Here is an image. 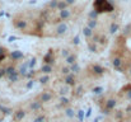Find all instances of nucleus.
Wrapping results in <instances>:
<instances>
[{"label": "nucleus", "instance_id": "obj_1", "mask_svg": "<svg viewBox=\"0 0 131 122\" xmlns=\"http://www.w3.org/2000/svg\"><path fill=\"white\" fill-rule=\"evenodd\" d=\"M94 10L97 13H103V12H112L113 5L108 0H95L94 1Z\"/></svg>", "mask_w": 131, "mask_h": 122}, {"label": "nucleus", "instance_id": "obj_2", "mask_svg": "<svg viewBox=\"0 0 131 122\" xmlns=\"http://www.w3.org/2000/svg\"><path fill=\"white\" fill-rule=\"evenodd\" d=\"M70 15H71V13H70V10L69 9H64V10H60V17L65 20V19H68V18H70Z\"/></svg>", "mask_w": 131, "mask_h": 122}, {"label": "nucleus", "instance_id": "obj_3", "mask_svg": "<svg viewBox=\"0 0 131 122\" xmlns=\"http://www.w3.org/2000/svg\"><path fill=\"white\" fill-rule=\"evenodd\" d=\"M66 29H68V27H66V24H64V23H60L59 26H57V35H62V33H65L66 32Z\"/></svg>", "mask_w": 131, "mask_h": 122}, {"label": "nucleus", "instance_id": "obj_4", "mask_svg": "<svg viewBox=\"0 0 131 122\" xmlns=\"http://www.w3.org/2000/svg\"><path fill=\"white\" fill-rule=\"evenodd\" d=\"M69 4L66 3V1H59V5H57V9L59 10H64L65 8H66Z\"/></svg>", "mask_w": 131, "mask_h": 122}, {"label": "nucleus", "instance_id": "obj_5", "mask_svg": "<svg viewBox=\"0 0 131 122\" xmlns=\"http://www.w3.org/2000/svg\"><path fill=\"white\" fill-rule=\"evenodd\" d=\"M51 57H52V51H50L46 56H45V62L46 64H51Z\"/></svg>", "mask_w": 131, "mask_h": 122}, {"label": "nucleus", "instance_id": "obj_6", "mask_svg": "<svg viewBox=\"0 0 131 122\" xmlns=\"http://www.w3.org/2000/svg\"><path fill=\"white\" fill-rule=\"evenodd\" d=\"M12 57L13 59H19V57H23V55H22V52H19V51H14L12 53Z\"/></svg>", "mask_w": 131, "mask_h": 122}, {"label": "nucleus", "instance_id": "obj_7", "mask_svg": "<svg viewBox=\"0 0 131 122\" xmlns=\"http://www.w3.org/2000/svg\"><path fill=\"white\" fill-rule=\"evenodd\" d=\"M84 35H85L87 37L92 36V28H90V27H85V28H84Z\"/></svg>", "mask_w": 131, "mask_h": 122}, {"label": "nucleus", "instance_id": "obj_8", "mask_svg": "<svg viewBox=\"0 0 131 122\" xmlns=\"http://www.w3.org/2000/svg\"><path fill=\"white\" fill-rule=\"evenodd\" d=\"M42 71H43V73H51V65L42 66Z\"/></svg>", "mask_w": 131, "mask_h": 122}, {"label": "nucleus", "instance_id": "obj_9", "mask_svg": "<svg viewBox=\"0 0 131 122\" xmlns=\"http://www.w3.org/2000/svg\"><path fill=\"white\" fill-rule=\"evenodd\" d=\"M50 99H51V94H47V93L42 94V101H43V102H46V101H50Z\"/></svg>", "mask_w": 131, "mask_h": 122}, {"label": "nucleus", "instance_id": "obj_10", "mask_svg": "<svg viewBox=\"0 0 131 122\" xmlns=\"http://www.w3.org/2000/svg\"><path fill=\"white\" fill-rule=\"evenodd\" d=\"M120 65H121V60H120V59H115V60H113V66L118 69Z\"/></svg>", "mask_w": 131, "mask_h": 122}, {"label": "nucleus", "instance_id": "obj_11", "mask_svg": "<svg viewBox=\"0 0 131 122\" xmlns=\"http://www.w3.org/2000/svg\"><path fill=\"white\" fill-rule=\"evenodd\" d=\"M23 116H24V113L22 112V111H18V113L15 115V120H20V118H23Z\"/></svg>", "mask_w": 131, "mask_h": 122}, {"label": "nucleus", "instance_id": "obj_12", "mask_svg": "<svg viewBox=\"0 0 131 122\" xmlns=\"http://www.w3.org/2000/svg\"><path fill=\"white\" fill-rule=\"evenodd\" d=\"M66 61H68L69 64H74V62H75V56H73V55H71V56H69V57L66 59Z\"/></svg>", "mask_w": 131, "mask_h": 122}, {"label": "nucleus", "instance_id": "obj_13", "mask_svg": "<svg viewBox=\"0 0 131 122\" xmlns=\"http://www.w3.org/2000/svg\"><path fill=\"white\" fill-rule=\"evenodd\" d=\"M117 29H118V26H117V24H115V23H113V24H112V26H111V32H112V33H115V32H116V31H117Z\"/></svg>", "mask_w": 131, "mask_h": 122}, {"label": "nucleus", "instance_id": "obj_14", "mask_svg": "<svg viewBox=\"0 0 131 122\" xmlns=\"http://www.w3.org/2000/svg\"><path fill=\"white\" fill-rule=\"evenodd\" d=\"M107 107H108V108H112V107H115V101H108Z\"/></svg>", "mask_w": 131, "mask_h": 122}, {"label": "nucleus", "instance_id": "obj_15", "mask_svg": "<svg viewBox=\"0 0 131 122\" xmlns=\"http://www.w3.org/2000/svg\"><path fill=\"white\" fill-rule=\"evenodd\" d=\"M89 27H90V28H93V27H95V20H93V19H92V20L89 22Z\"/></svg>", "mask_w": 131, "mask_h": 122}, {"label": "nucleus", "instance_id": "obj_16", "mask_svg": "<svg viewBox=\"0 0 131 122\" xmlns=\"http://www.w3.org/2000/svg\"><path fill=\"white\" fill-rule=\"evenodd\" d=\"M66 83H68V84H73V83H74V81H73V76H69V78H68V79H66Z\"/></svg>", "mask_w": 131, "mask_h": 122}, {"label": "nucleus", "instance_id": "obj_17", "mask_svg": "<svg viewBox=\"0 0 131 122\" xmlns=\"http://www.w3.org/2000/svg\"><path fill=\"white\" fill-rule=\"evenodd\" d=\"M94 93H97V94L102 93V88H95V89H94Z\"/></svg>", "mask_w": 131, "mask_h": 122}, {"label": "nucleus", "instance_id": "obj_18", "mask_svg": "<svg viewBox=\"0 0 131 122\" xmlns=\"http://www.w3.org/2000/svg\"><path fill=\"white\" fill-rule=\"evenodd\" d=\"M74 70H76V71L79 70V66L76 65V64H75V65H73V71H74Z\"/></svg>", "mask_w": 131, "mask_h": 122}, {"label": "nucleus", "instance_id": "obj_19", "mask_svg": "<svg viewBox=\"0 0 131 122\" xmlns=\"http://www.w3.org/2000/svg\"><path fill=\"white\" fill-rule=\"evenodd\" d=\"M68 55H69V53H68V51H66V50H64V51H62V56L68 57Z\"/></svg>", "mask_w": 131, "mask_h": 122}, {"label": "nucleus", "instance_id": "obj_20", "mask_svg": "<svg viewBox=\"0 0 131 122\" xmlns=\"http://www.w3.org/2000/svg\"><path fill=\"white\" fill-rule=\"evenodd\" d=\"M65 1H66V3L70 5V4H74V3H75V0H65Z\"/></svg>", "mask_w": 131, "mask_h": 122}]
</instances>
